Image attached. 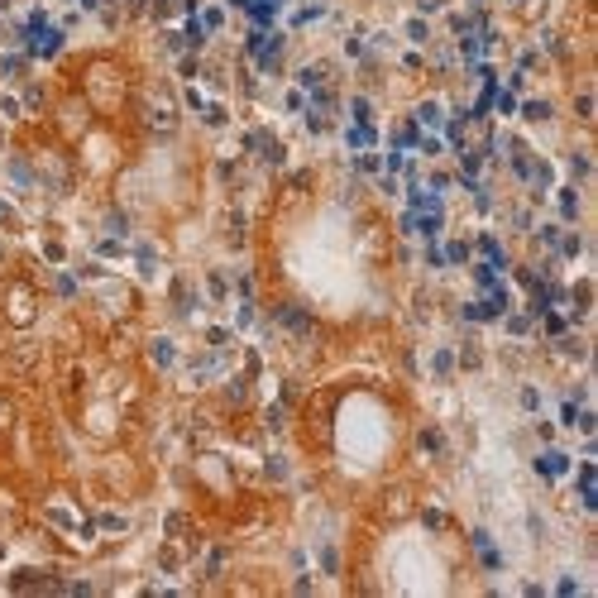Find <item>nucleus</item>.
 <instances>
[{
  "label": "nucleus",
  "mask_w": 598,
  "mask_h": 598,
  "mask_svg": "<svg viewBox=\"0 0 598 598\" xmlns=\"http://www.w3.org/2000/svg\"><path fill=\"white\" fill-rule=\"evenodd\" d=\"M541 474H546V479L565 474V455H546V460H541Z\"/></svg>",
  "instance_id": "f257e3e1"
},
{
  "label": "nucleus",
  "mask_w": 598,
  "mask_h": 598,
  "mask_svg": "<svg viewBox=\"0 0 598 598\" xmlns=\"http://www.w3.org/2000/svg\"><path fill=\"white\" fill-rule=\"evenodd\" d=\"M369 139H374V129H364V125H354V129H350V144H354V149H359V144H369Z\"/></svg>",
  "instance_id": "f03ea898"
}]
</instances>
